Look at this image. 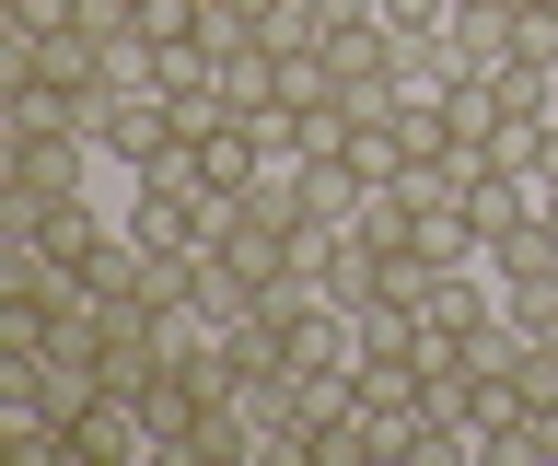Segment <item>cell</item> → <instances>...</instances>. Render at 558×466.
<instances>
[{"label":"cell","mask_w":558,"mask_h":466,"mask_svg":"<svg viewBox=\"0 0 558 466\" xmlns=\"http://www.w3.org/2000/svg\"><path fill=\"white\" fill-rule=\"evenodd\" d=\"M82 176H94V141H70V129H12V164H0V222H24L35 199H70Z\"/></svg>","instance_id":"cell-1"},{"label":"cell","mask_w":558,"mask_h":466,"mask_svg":"<svg viewBox=\"0 0 558 466\" xmlns=\"http://www.w3.org/2000/svg\"><path fill=\"white\" fill-rule=\"evenodd\" d=\"M94 152H105V164H129V176H151L163 152H186V117H174V94H105Z\"/></svg>","instance_id":"cell-2"},{"label":"cell","mask_w":558,"mask_h":466,"mask_svg":"<svg viewBox=\"0 0 558 466\" xmlns=\"http://www.w3.org/2000/svg\"><path fill=\"white\" fill-rule=\"evenodd\" d=\"M163 443H151V420H140V396H82L70 408V466H151Z\"/></svg>","instance_id":"cell-3"},{"label":"cell","mask_w":558,"mask_h":466,"mask_svg":"<svg viewBox=\"0 0 558 466\" xmlns=\"http://www.w3.org/2000/svg\"><path fill=\"white\" fill-rule=\"evenodd\" d=\"M488 315H500V280H488V256H465V268H442V280L418 291V338H430V350H465Z\"/></svg>","instance_id":"cell-4"},{"label":"cell","mask_w":558,"mask_h":466,"mask_svg":"<svg viewBox=\"0 0 558 466\" xmlns=\"http://www.w3.org/2000/svg\"><path fill=\"white\" fill-rule=\"evenodd\" d=\"M418 59H430L442 82H488L500 59H512V12H500V0H465V12H453L442 36L418 47Z\"/></svg>","instance_id":"cell-5"},{"label":"cell","mask_w":558,"mask_h":466,"mask_svg":"<svg viewBox=\"0 0 558 466\" xmlns=\"http://www.w3.org/2000/svg\"><path fill=\"white\" fill-rule=\"evenodd\" d=\"M0 234H35L59 268H82V256L105 246V222H94V199H82V187H70V199H35V211H24V222H0Z\"/></svg>","instance_id":"cell-6"},{"label":"cell","mask_w":558,"mask_h":466,"mask_svg":"<svg viewBox=\"0 0 558 466\" xmlns=\"http://www.w3.org/2000/svg\"><path fill=\"white\" fill-rule=\"evenodd\" d=\"M349 141H361L349 94H314V106H291V117H279V152H291V164H338Z\"/></svg>","instance_id":"cell-7"},{"label":"cell","mask_w":558,"mask_h":466,"mask_svg":"<svg viewBox=\"0 0 558 466\" xmlns=\"http://www.w3.org/2000/svg\"><path fill=\"white\" fill-rule=\"evenodd\" d=\"M488 280H558V222H547V211L512 222V234L488 246Z\"/></svg>","instance_id":"cell-8"},{"label":"cell","mask_w":558,"mask_h":466,"mask_svg":"<svg viewBox=\"0 0 558 466\" xmlns=\"http://www.w3.org/2000/svg\"><path fill=\"white\" fill-rule=\"evenodd\" d=\"M70 280L94 291V303H140V280H151V256H140V246H129V234H105V246H94V256H82V268H70Z\"/></svg>","instance_id":"cell-9"},{"label":"cell","mask_w":558,"mask_h":466,"mask_svg":"<svg viewBox=\"0 0 558 466\" xmlns=\"http://www.w3.org/2000/svg\"><path fill=\"white\" fill-rule=\"evenodd\" d=\"M0 455L12 466H70V420L59 408H0Z\"/></svg>","instance_id":"cell-10"},{"label":"cell","mask_w":558,"mask_h":466,"mask_svg":"<svg viewBox=\"0 0 558 466\" xmlns=\"http://www.w3.org/2000/svg\"><path fill=\"white\" fill-rule=\"evenodd\" d=\"M488 164H500V176H547V117H512V106H500V129H488Z\"/></svg>","instance_id":"cell-11"},{"label":"cell","mask_w":558,"mask_h":466,"mask_svg":"<svg viewBox=\"0 0 558 466\" xmlns=\"http://www.w3.org/2000/svg\"><path fill=\"white\" fill-rule=\"evenodd\" d=\"M512 59L558 71V0H523V12H512Z\"/></svg>","instance_id":"cell-12"},{"label":"cell","mask_w":558,"mask_h":466,"mask_svg":"<svg viewBox=\"0 0 558 466\" xmlns=\"http://www.w3.org/2000/svg\"><path fill=\"white\" fill-rule=\"evenodd\" d=\"M384 24H396V36H408V47H430V36H442V24H453V0H384Z\"/></svg>","instance_id":"cell-13"}]
</instances>
